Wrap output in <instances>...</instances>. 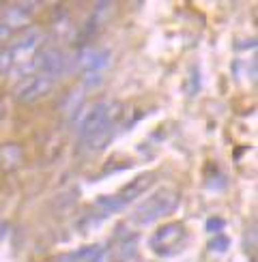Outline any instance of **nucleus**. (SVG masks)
<instances>
[{
    "label": "nucleus",
    "mask_w": 258,
    "mask_h": 262,
    "mask_svg": "<svg viewBox=\"0 0 258 262\" xmlns=\"http://www.w3.org/2000/svg\"><path fill=\"white\" fill-rule=\"evenodd\" d=\"M43 41H46V37H43V32L35 30V28H28L24 35H22L13 46H11V56H13V67H22V64H26L35 54L41 50Z\"/></svg>",
    "instance_id": "20e7f679"
},
{
    "label": "nucleus",
    "mask_w": 258,
    "mask_h": 262,
    "mask_svg": "<svg viewBox=\"0 0 258 262\" xmlns=\"http://www.w3.org/2000/svg\"><path fill=\"white\" fill-rule=\"evenodd\" d=\"M54 84H56V80L50 78V75L32 73V75H26V78L19 80V84L13 91V97L17 103H26V105L37 103L39 99H43V97H48L52 93Z\"/></svg>",
    "instance_id": "7ed1b4c3"
},
{
    "label": "nucleus",
    "mask_w": 258,
    "mask_h": 262,
    "mask_svg": "<svg viewBox=\"0 0 258 262\" xmlns=\"http://www.w3.org/2000/svg\"><path fill=\"white\" fill-rule=\"evenodd\" d=\"M187 241V228L181 222H168L150 234L148 247L157 256H175Z\"/></svg>",
    "instance_id": "f03ea898"
},
{
    "label": "nucleus",
    "mask_w": 258,
    "mask_h": 262,
    "mask_svg": "<svg viewBox=\"0 0 258 262\" xmlns=\"http://www.w3.org/2000/svg\"><path fill=\"white\" fill-rule=\"evenodd\" d=\"M107 60H110V52L107 50H97V48H84L80 54V67L84 71H89L91 75L103 69Z\"/></svg>",
    "instance_id": "0eeeda50"
},
{
    "label": "nucleus",
    "mask_w": 258,
    "mask_h": 262,
    "mask_svg": "<svg viewBox=\"0 0 258 262\" xmlns=\"http://www.w3.org/2000/svg\"><path fill=\"white\" fill-rule=\"evenodd\" d=\"M179 202H181V193L179 191L168 189V187L157 189V191L150 193L148 198L134 211L132 222L136 226H148V224L161 220V217L175 213Z\"/></svg>",
    "instance_id": "f257e3e1"
},
{
    "label": "nucleus",
    "mask_w": 258,
    "mask_h": 262,
    "mask_svg": "<svg viewBox=\"0 0 258 262\" xmlns=\"http://www.w3.org/2000/svg\"><path fill=\"white\" fill-rule=\"evenodd\" d=\"M157 179V174L155 172H146V174H140L138 179H134L132 183L127 185V187H123L118 193H114L116 195V200L121 202L123 206H127L129 202H134L136 198H140L148 187H150V183H153Z\"/></svg>",
    "instance_id": "39448f33"
},
{
    "label": "nucleus",
    "mask_w": 258,
    "mask_h": 262,
    "mask_svg": "<svg viewBox=\"0 0 258 262\" xmlns=\"http://www.w3.org/2000/svg\"><path fill=\"white\" fill-rule=\"evenodd\" d=\"M215 228V234H220V230L224 228V222L222 220H211L209 224H207V230H213Z\"/></svg>",
    "instance_id": "f8f14e48"
},
{
    "label": "nucleus",
    "mask_w": 258,
    "mask_h": 262,
    "mask_svg": "<svg viewBox=\"0 0 258 262\" xmlns=\"http://www.w3.org/2000/svg\"><path fill=\"white\" fill-rule=\"evenodd\" d=\"M209 249H211L213 254H215V252H218V254L226 252V249H228V238H226L222 232H220V234H215V236H213V241L209 243Z\"/></svg>",
    "instance_id": "9d476101"
},
{
    "label": "nucleus",
    "mask_w": 258,
    "mask_h": 262,
    "mask_svg": "<svg viewBox=\"0 0 258 262\" xmlns=\"http://www.w3.org/2000/svg\"><path fill=\"white\" fill-rule=\"evenodd\" d=\"M35 5L32 3H17V5H11L7 11H5V15H3V24L7 28H26V24L30 21L32 13H35Z\"/></svg>",
    "instance_id": "423d86ee"
},
{
    "label": "nucleus",
    "mask_w": 258,
    "mask_h": 262,
    "mask_svg": "<svg viewBox=\"0 0 258 262\" xmlns=\"http://www.w3.org/2000/svg\"><path fill=\"white\" fill-rule=\"evenodd\" d=\"M11 32H13V30H11V28H7V26L3 24V21H0V46H3V43H5V41H9V37H11Z\"/></svg>",
    "instance_id": "9b49d317"
},
{
    "label": "nucleus",
    "mask_w": 258,
    "mask_h": 262,
    "mask_svg": "<svg viewBox=\"0 0 258 262\" xmlns=\"http://www.w3.org/2000/svg\"><path fill=\"white\" fill-rule=\"evenodd\" d=\"M22 159H24V152H22L19 144L0 146V166H3V170H17L22 166Z\"/></svg>",
    "instance_id": "6e6552de"
},
{
    "label": "nucleus",
    "mask_w": 258,
    "mask_h": 262,
    "mask_svg": "<svg viewBox=\"0 0 258 262\" xmlns=\"http://www.w3.org/2000/svg\"><path fill=\"white\" fill-rule=\"evenodd\" d=\"M3 116H5V103H3V99H0V121H3Z\"/></svg>",
    "instance_id": "ddd939ff"
},
{
    "label": "nucleus",
    "mask_w": 258,
    "mask_h": 262,
    "mask_svg": "<svg viewBox=\"0 0 258 262\" xmlns=\"http://www.w3.org/2000/svg\"><path fill=\"white\" fill-rule=\"evenodd\" d=\"M13 67V56H11V50L0 46V73H7Z\"/></svg>",
    "instance_id": "1a4fd4ad"
}]
</instances>
